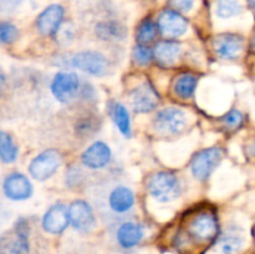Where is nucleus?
<instances>
[{
	"label": "nucleus",
	"mask_w": 255,
	"mask_h": 254,
	"mask_svg": "<svg viewBox=\"0 0 255 254\" xmlns=\"http://www.w3.org/2000/svg\"><path fill=\"white\" fill-rule=\"evenodd\" d=\"M149 196L159 203H169L179 198L182 186L177 174L169 171H158L149 177L147 182Z\"/></svg>",
	"instance_id": "f257e3e1"
},
{
	"label": "nucleus",
	"mask_w": 255,
	"mask_h": 254,
	"mask_svg": "<svg viewBox=\"0 0 255 254\" xmlns=\"http://www.w3.org/2000/svg\"><path fill=\"white\" fill-rule=\"evenodd\" d=\"M219 224L216 213L211 209H201L191 217L187 234L197 242H209L218 236Z\"/></svg>",
	"instance_id": "f03ea898"
},
{
	"label": "nucleus",
	"mask_w": 255,
	"mask_h": 254,
	"mask_svg": "<svg viewBox=\"0 0 255 254\" xmlns=\"http://www.w3.org/2000/svg\"><path fill=\"white\" fill-rule=\"evenodd\" d=\"M188 115L178 107H164L159 110L153 119V126L161 134H178L186 129Z\"/></svg>",
	"instance_id": "7ed1b4c3"
},
{
	"label": "nucleus",
	"mask_w": 255,
	"mask_h": 254,
	"mask_svg": "<svg viewBox=\"0 0 255 254\" xmlns=\"http://www.w3.org/2000/svg\"><path fill=\"white\" fill-rule=\"evenodd\" d=\"M67 64L92 76H105L109 71V60L104 54L95 50H84L72 55Z\"/></svg>",
	"instance_id": "20e7f679"
},
{
	"label": "nucleus",
	"mask_w": 255,
	"mask_h": 254,
	"mask_svg": "<svg viewBox=\"0 0 255 254\" xmlns=\"http://www.w3.org/2000/svg\"><path fill=\"white\" fill-rule=\"evenodd\" d=\"M223 158L221 147H207L194 154L191 162L192 176L198 181H206L211 177Z\"/></svg>",
	"instance_id": "39448f33"
},
{
	"label": "nucleus",
	"mask_w": 255,
	"mask_h": 254,
	"mask_svg": "<svg viewBox=\"0 0 255 254\" xmlns=\"http://www.w3.org/2000/svg\"><path fill=\"white\" fill-rule=\"evenodd\" d=\"M50 89L57 101L62 104H69L80 94L81 84H80L79 76L75 72L60 71L52 79Z\"/></svg>",
	"instance_id": "423d86ee"
},
{
	"label": "nucleus",
	"mask_w": 255,
	"mask_h": 254,
	"mask_svg": "<svg viewBox=\"0 0 255 254\" xmlns=\"http://www.w3.org/2000/svg\"><path fill=\"white\" fill-rule=\"evenodd\" d=\"M61 153L56 149H46L37 154L29 164V172L32 178L46 181L61 166Z\"/></svg>",
	"instance_id": "0eeeda50"
},
{
	"label": "nucleus",
	"mask_w": 255,
	"mask_h": 254,
	"mask_svg": "<svg viewBox=\"0 0 255 254\" xmlns=\"http://www.w3.org/2000/svg\"><path fill=\"white\" fill-rule=\"evenodd\" d=\"M159 102V95L149 82H143L131 92L132 109L137 114H148L153 111Z\"/></svg>",
	"instance_id": "6e6552de"
},
{
	"label": "nucleus",
	"mask_w": 255,
	"mask_h": 254,
	"mask_svg": "<svg viewBox=\"0 0 255 254\" xmlns=\"http://www.w3.org/2000/svg\"><path fill=\"white\" fill-rule=\"evenodd\" d=\"M70 224L79 232H90L96 224V218L91 206L86 201L77 199L67 208Z\"/></svg>",
	"instance_id": "1a4fd4ad"
},
{
	"label": "nucleus",
	"mask_w": 255,
	"mask_h": 254,
	"mask_svg": "<svg viewBox=\"0 0 255 254\" xmlns=\"http://www.w3.org/2000/svg\"><path fill=\"white\" fill-rule=\"evenodd\" d=\"M64 15L65 10L60 4H51L45 7L36 19V27L40 34L45 36L56 34L61 26Z\"/></svg>",
	"instance_id": "9d476101"
},
{
	"label": "nucleus",
	"mask_w": 255,
	"mask_h": 254,
	"mask_svg": "<svg viewBox=\"0 0 255 254\" xmlns=\"http://www.w3.org/2000/svg\"><path fill=\"white\" fill-rule=\"evenodd\" d=\"M2 191L11 201H25L31 197L32 184L26 176L15 172L5 178Z\"/></svg>",
	"instance_id": "9b49d317"
},
{
	"label": "nucleus",
	"mask_w": 255,
	"mask_h": 254,
	"mask_svg": "<svg viewBox=\"0 0 255 254\" xmlns=\"http://www.w3.org/2000/svg\"><path fill=\"white\" fill-rule=\"evenodd\" d=\"M157 26L164 36L178 37L187 32L188 22L179 12L173 10H164L159 14Z\"/></svg>",
	"instance_id": "f8f14e48"
},
{
	"label": "nucleus",
	"mask_w": 255,
	"mask_h": 254,
	"mask_svg": "<svg viewBox=\"0 0 255 254\" xmlns=\"http://www.w3.org/2000/svg\"><path fill=\"white\" fill-rule=\"evenodd\" d=\"M69 212L65 204L57 203L50 207L42 217V228L50 234H60L69 227Z\"/></svg>",
	"instance_id": "ddd939ff"
},
{
	"label": "nucleus",
	"mask_w": 255,
	"mask_h": 254,
	"mask_svg": "<svg viewBox=\"0 0 255 254\" xmlns=\"http://www.w3.org/2000/svg\"><path fill=\"white\" fill-rule=\"evenodd\" d=\"M111 157V148L105 142L97 141L85 149L81 156V161L87 168L101 169L110 163Z\"/></svg>",
	"instance_id": "4468645a"
},
{
	"label": "nucleus",
	"mask_w": 255,
	"mask_h": 254,
	"mask_svg": "<svg viewBox=\"0 0 255 254\" xmlns=\"http://www.w3.org/2000/svg\"><path fill=\"white\" fill-rule=\"evenodd\" d=\"M213 47L222 59L234 60L243 51L244 39L237 34H223L214 39Z\"/></svg>",
	"instance_id": "2eb2a0df"
},
{
	"label": "nucleus",
	"mask_w": 255,
	"mask_h": 254,
	"mask_svg": "<svg viewBox=\"0 0 255 254\" xmlns=\"http://www.w3.org/2000/svg\"><path fill=\"white\" fill-rule=\"evenodd\" d=\"M110 209L116 214L128 213L134 207V193L129 187L119 184L110 191L107 197Z\"/></svg>",
	"instance_id": "dca6fc26"
},
{
	"label": "nucleus",
	"mask_w": 255,
	"mask_h": 254,
	"mask_svg": "<svg viewBox=\"0 0 255 254\" xmlns=\"http://www.w3.org/2000/svg\"><path fill=\"white\" fill-rule=\"evenodd\" d=\"M144 229L136 222H125L119 227L116 233L117 242L122 248H133L143 239Z\"/></svg>",
	"instance_id": "f3484780"
},
{
	"label": "nucleus",
	"mask_w": 255,
	"mask_h": 254,
	"mask_svg": "<svg viewBox=\"0 0 255 254\" xmlns=\"http://www.w3.org/2000/svg\"><path fill=\"white\" fill-rule=\"evenodd\" d=\"M97 37L105 41H117L127 36V27L117 20H104L95 26Z\"/></svg>",
	"instance_id": "a211bd4d"
},
{
	"label": "nucleus",
	"mask_w": 255,
	"mask_h": 254,
	"mask_svg": "<svg viewBox=\"0 0 255 254\" xmlns=\"http://www.w3.org/2000/svg\"><path fill=\"white\" fill-rule=\"evenodd\" d=\"M181 51L182 47L179 42L172 41V40H163L154 46L153 56L156 57L158 64L163 65V66H169L177 61L178 56L181 55Z\"/></svg>",
	"instance_id": "6ab92c4d"
},
{
	"label": "nucleus",
	"mask_w": 255,
	"mask_h": 254,
	"mask_svg": "<svg viewBox=\"0 0 255 254\" xmlns=\"http://www.w3.org/2000/svg\"><path fill=\"white\" fill-rule=\"evenodd\" d=\"M198 87V77L193 74H183L177 76L173 84V91L181 99L187 100L194 96Z\"/></svg>",
	"instance_id": "aec40b11"
},
{
	"label": "nucleus",
	"mask_w": 255,
	"mask_h": 254,
	"mask_svg": "<svg viewBox=\"0 0 255 254\" xmlns=\"http://www.w3.org/2000/svg\"><path fill=\"white\" fill-rule=\"evenodd\" d=\"M244 246L243 232L239 228H229L221 239L222 254H237Z\"/></svg>",
	"instance_id": "412c9836"
},
{
	"label": "nucleus",
	"mask_w": 255,
	"mask_h": 254,
	"mask_svg": "<svg viewBox=\"0 0 255 254\" xmlns=\"http://www.w3.org/2000/svg\"><path fill=\"white\" fill-rule=\"evenodd\" d=\"M27 223L25 219H20L16 223V238L7 246L6 254H26L29 252L27 241Z\"/></svg>",
	"instance_id": "4be33fe9"
},
{
	"label": "nucleus",
	"mask_w": 255,
	"mask_h": 254,
	"mask_svg": "<svg viewBox=\"0 0 255 254\" xmlns=\"http://www.w3.org/2000/svg\"><path fill=\"white\" fill-rule=\"evenodd\" d=\"M110 115L120 132L126 137L131 136V119L126 107L120 102H112L110 105Z\"/></svg>",
	"instance_id": "5701e85b"
},
{
	"label": "nucleus",
	"mask_w": 255,
	"mask_h": 254,
	"mask_svg": "<svg viewBox=\"0 0 255 254\" xmlns=\"http://www.w3.org/2000/svg\"><path fill=\"white\" fill-rule=\"evenodd\" d=\"M17 153L19 149L12 137L7 132L0 131V159L4 163H12L16 161Z\"/></svg>",
	"instance_id": "b1692460"
},
{
	"label": "nucleus",
	"mask_w": 255,
	"mask_h": 254,
	"mask_svg": "<svg viewBox=\"0 0 255 254\" xmlns=\"http://www.w3.org/2000/svg\"><path fill=\"white\" fill-rule=\"evenodd\" d=\"M243 11V5L239 0H218L216 5V14L219 19H232Z\"/></svg>",
	"instance_id": "393cba45"
},
{
	"label": "nucleus",
	"mask_w": 255,
	"mask_h": 254,
	"mask_svg": "<svg viewBox=\"0 0 255 254\" xmlns=\"http://www.w3.org/2000/svg\"><path fill=\"white\" fill-rule=\"evenodd\" d=\"M157 35V25L151 19H144L139 22L136 31V39L138 44L147 45L154 40Z\"/></svg>",
	"instance_id": "a878e982"
},
{
	"label": "nucleus",
	"mask_w": 255,
	"mask_h": 254,
	"mask_svg": "<svg viewBox=\"0 0 255 254\" xmlns=\"http://www.w3.org/2000/svg\"><path fill=\"white\" fill-rule=\"evenodd\" d=\"M99 129V122L95 119V116L86 115L77 119L75 124V131L80 137H90Z\"/></svg>",
	"instance_id": "bb28decb"
},
{
	"label": "nucleus",
	"mask_w": 255,
	"mask_h": 254,
	"mask_svg": "<svg viewBox=\"0 0 255 254\" xmlns=\"http://www.w3.org/2000/svg\"><path fill=\"white\" fill-rule=\"evenodd\" d=\"M221 121L223 122L224 127H227L228 129H238L243 126L244 115L239 110L232 109L224 116H222Z\"/></svg>",
	"instance_id": "cd10ccee"
},
{
	"label": "nucleus",
	"mask_w": 255,
	"mask_h": 254,
	"mask_svg": "<svg viewBox=\"0 0 255 254\" xmlns=\"http://www.w3.org/2000/svg\"><path fill=\"white\" fill-rule=\"evenodd\" d=\"M152 55L153 52L151 51L149 47H147L146 45L138 44L132 51V59H133L134 64L139 65V66H146L151 62Z\"/></svg>",
	"instance_id": "c85d7f7f"
},
{
	"label": "nucleus",
	"mask_w": 255,
	"mask_h": 254,
	"mask_svg": "<svg viewBox=\"0 0 255 254\" xmlns=\"http://www.w3.org/2000/svg\"><path fill=\"white\" fill-rule=\"evenodd\" d=\"M19 37L16 26L10 22H0V44H11Z\"/></svg>",
	"instance_id": "c756f323"
},
{
	"label": "nucleus",
	"mask_w": 255,
	"mask_h": 254,
	"mask_svg": "<svg viewBox=\"0 0 255 254\" xmlns=\"http://www.w3.org/2000/svg\"><path fill=\"white\" fill-rule=\"evenodd\" d=\"M197 0H169V4L176 10L182 12H189L196 6Z\"/></svg>",
	"instance_id": "7c9ffc66"
},
{
	"label": "nucleus",
	"mask_w": 255,
	"mask_h": 254,
	"mask_svg": "<svg viewBox=\"0 0 255 254\" xmlns=\"http://www.w3.org/2000/svg\"><path fill=\"white\" fill-rule=\"evenodd\" d=\"M82 179V172L81 169L77 168V167H72L67 171L66 174V183L67 186L70 187H74L76 184L80 183V181Z\"/></svg>",
	"instance_id": "2f4dec72"
},
{
	"label": "nucleus",
	"mask_w": 255,
	"mask_h": 254,
	"mask_svg": "<svg viewBox=\"0 0 255 254\" xmlns=\"http://www.w3.org/2000/svg\"><path fill=\"white\" fill-rule=\"evenodd\" d=\"M1 2V7L6 11H11V10L16 9L17 5H20L21 0H0Z\"/></svg>",
	"instance_id": "473e14b6"
},
{
	"label": "nucleus",
	"mask_w": 255,
	"mask_h": 254,
	"mask_svg": "<svg viewBox=\"0 0 255 254\" xmlns=\"http://www.w3.org/2000/svg\"><path fill=\"white\" fill-rule=\"evenodd\" d=\"M248 154L255 159V137L248 143Z\"/></svg>",
	"instance_id": "72a5a7b5"
},
{
	"label": "nucleus",
	"mask_w": 255,
	"mask_h": 254,
	"mask_svg": "<svg viewBox=\"0 0 255 254\" xmlns=\"http://www.w3.org/2000/svg\"><path fill=\"white\" fill-rule=\"evenodd\" d=\"M4 84H5V76L0 75V91H1L2 87H4Z\"/></svg>",
	"instance_id": "f704fd0d"
},
{
	"label": "nucleus",
	"mask_w": 255,
	"mask_h": 254,
	"mask_svg": "<svg viewBox=\"0 0 255 254\" xmlns=\"http://www.w3.org/2000/svg\"><path fill=\"white\" fill-rule=\"evenodd\" d=\"M248 2H249V5H251V6L255 10V0H248Z\"/></svg>",
	"instance_id": "c9c22d12"
},
{
	"label": "nucleus",
	"mask_w": 255,
	"mask_h": 254,
	"mask_svg": "<svg viewBox=\"0 0 255 254\" xmlns=\"http://www.w3.org/2000/svg\"><path fill=\"white\" fill-rule=\"evenodd\" d=\"M252 50L255 52V36L253 37V40H252Z\"/></svg>",
	"instance_id": "e433bc0d"
}]
</instances>
